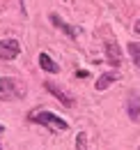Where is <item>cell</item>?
<instances>
[{
	"instance_id": "obj_9",
	"label": "cell",
	"mask_w": 140,
	"mask_h": 150,
	"mask_svg": "<svg viewBox=\"0 0 140 150\" xmlns=\"http://www.w3.org/2000/svg\"><path fill=\"white\" fill-rule=\"evenodd\" d=\"M117 79H120V76L115 74V72H106V74H101V76H99V81H97V90H106V88L113 86Z\"/></svg>"
},
{
	"instance_id": "obj_12",
	"label": "cell",
	"mask_w": 140,
	"mask_h": 150,
	"mask_svg": "<svg viewBox=\"0 0 140 150\" xmlns=\"http://www.w3.org/2000/svg\"><path fill=\"white\" fill-rule=\"evenodd\" d=\"M76 76H80V79H85V76H88V72H85V69H78V72H76Z\"/></svg>"
},
{
	"instance_id": "obj_7",
	"label": "cell",
	"mask_w": 140,
	"mask_h": 150,
	"mask_svg": "<svg viewBox=\"0 0 140 150\" xmlns=\"http://www.w3.org/2000/svg\"><path fill=\"white\" fill-rule=\"evenodd\" d=\"M48 19H51V23L55 25V28H60V30H62L64 35H69V37H76V35H78V28H74V25H69L67 21L62 19V16H57L55 12H53V14H48Z\"/></svg>"
},
{
	"instance_id": "obj_11",
	"label": "cell",
	"mask_w": 140,
	"mask_h": 150,
	"mask_svg": "<svg viewBox=\"0 0 140 150\" xmlns=\"http://www.w3.org/2000/svg\"><path fill=\"white\" fill-rule=\"evenodd\" d=\"M76 150H88V134L80 132L78 134V141H76Z\"/></svg>"
},
{
	"instance_id": "obj_13",
	"label": "cell",
	"mask_w": 140,
	"mask_h": 150,
	"mask_svg": "<svg viewBox=\"0 0 140 150\" xmlns=\"http://www.w3.org/2000/svg\"><path fill=\"white\" fill-rule=\"evenodd\" d=\"M133 30H136V33H140V19H138V23L133 25Z\"/></svg>"
},
{
	"instance_id": "obj_2",
	"label": "cell",
	"mask_w": 140,
	"mask_h": 150,
	"mask_svg": "<svg viewBox=\"0 0 140 150\" xmlns=\"http://www.w3.org/2000/svg\"><path fill=\"white\" fill-rule=\"evenodd\" d=\"M30 120L32 122H39V125H46L48 129H57V132H64V129H69V125H67V120H62L60 115H55V113L51 111H39V113H30Z\"/></svg>"
},
{
	"instance_id": "obj_6",
	"label": "cell",
	"mask_w": 140,
	"mask_h": 150,
	"mask_svg": "<svg viewBox=\"0 0 140 150\" xmlns=\"http://www.w3.org/2000/svg\"><path fill=\"white\" fill-rule=\"evenodd\" d=\"M126 113H129V118L133 122H140V93L133 90L129 95V99H126Z\"/></svg>"
},
{
	"instance_id": "obj_5",
	"label": "cell",
	"mask_w": 140,
	"mask_h": 150,
	"mask_svg": "<svg viewBox=\"0 0 140 150\" xmlns=\"http://www.w3.org/2000/svg\"><path fill=\"white\" fill-rule=\"evenodd\" d=\"M46 90L53 95V97H57L64 106H74V97H71L62 86H57V83H53V81H46Z\"/></svg>"
},
{
	"instance_id": "obj_14",
	"label": "cell",
	"mask_w": 140,
	"mask_h": 150,
	"mask_svg": "<svg viewBox=\"0 0 140 150\" xmlns=\"http://www.w3.org/2000/svg\"><path fill=\"white\" fill-rule=\"evenodd\" d=\"M2 129H5V127H2V125H0V132H2Z\"/></svg>"
},
{
	"instance_id": "obj_8",
	"label": "cell",
	"mask_w": 140,
	"mask_h": 150,
	"mask_svg": "<svg viewBox=\"0 0 140 150\" xmlns=\"http://www.w3.org/2000/svg\"><path fill=\"white\" fill-rule=\"evenodd\" d=\"M39 65H41V69L48 72V74H57V72H60V65L53 62L48 53H39Z\"/></svg>"
},
{
	"instance_id": "obj_4",
	"label": "cell",
	"mask_w": 140,
	"mask_h": 150,
	"mask_svg": "<svg viewBox=\"0 0 140 150\" xmlns=\"http://www.w3.org/2000/svg\"><path fill=\"white\" fill-rule=\"evenodd\" d=\"M104 51H106V60H108L113 67H120V65H122V51H120V46H117L115 39H108V42H106Z\"/></svg>"
},
{
	"instance_id": "obj_3",
	"label": "cell",
	"mask_w": 140,
	"mask_h": 150,
	"mask_svg": "<svg viewBox=\"0 0 140 150\" xmlns=\"http://www.w3.org/2000/svg\"><path fill=\"white\" fill-rule=\"evenodd\" d=\"M21 53L18 39H0V60H14Z\"/></svg>"
},
{
	"instance_id": "obj_15",
	"label": "cell",
	"mask_w": 140,
	"mask_h": 150,
	"mask_svg": "<svg viewBox=\"0 0 140 150\" xmlns=\"http://www.w3.org/2000/svg\"><path fill=\"white\" fill-rule=\"evenodd\" d=\"M0 150H2V146H0Z\"/></svg>"
},
{
	"instance_id": "obj_1",
	"label": "cell",
	"mask_w": 140,
	"mask_h": 150,
	"mask_svg": "<svg viewBox=\"0 0 140 150\" xmlns=\"http://www.w3.org/2000/svg\"><path fill=\"white\" fill-rule=\"evenodd\" d=\"M25 95H28V86L21 79H12V76H2L0 79V99L2 102L23 99Z\"/></svg>"
},
{
	"instance_id": "obj_10",
	"label": "cell",
	"mask_w": 140,
	"mask_h": 150,
	"mask_svg": "<svg viewBox=\"0 0 140 150\" xmlns=\"http://www.w3.org/2000/svg\"><path fill=\"white\" fill-rule=\"evenodd\" d=\"M129 56L136 62V67H140V44L138 42H129Z\"/></svg>"
}]
</instances>
